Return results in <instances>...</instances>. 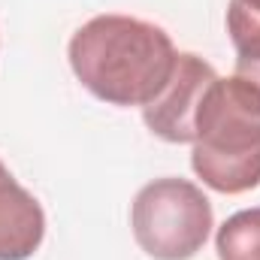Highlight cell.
<instances>
[{
  "label": "cell",
  "instance_id": "1",
  "mask_svg": "<svg viewBox=\"0 0 260 260\" xmlns=\"http://www.w3.org/2000/svg\"><path fill=\"white\" fill-rule=\"evenodd\" d=\"M70 70L97 100L109 106H148L170 82L176 46L160 24L133 15H94L67 49Z\"/></svg>",
  "mask_w": 260,
  "mask_h": 260
},
{
  "label": "cell",
  "instance_id": "2",
  "mask_svg": "<svg viewBox=\"0 0 260 260\" xmlns=\"http://www.w3.org/2000/svg\"><path fill=\"white\" fill-rule=\"evenodd\" d=\"M191 167L206 188L245 194L260 185V91L239 76L215 79L197 109Z\"/></svg>",
  "mask_w": 260,
  "mask_h": 260
},
{
  "label": "cell",
  "instance_id": "3",
  "mask_svg": "<svg viewBox=\"0 0 260 260\" xmlns=\"http://www.w3.org/2000/svg\"><path fill=\"white\" fill-rule=\"evenodd\" d=\"M130 227L136 245L154 260H191L203 251L215 215L209 197L194 182L167 176L154 179L130 206Z\"/></svg>",
  "mask_w": 260,
  "mask_h": 260
},
{
  "label": "cell",
  "instance_id": "4",
  "mask_svg": "<svg viewBox=\"0 0 260 260\" xmlns=\"http://www.w3.org/2000/svg\"><path fill=\"white\" fill-rule=\"evenodd\" d=\"M215 79H218V73L209 61H203L194 52H179L170 82L160 88V94L148 106H142L145 127L154 136H160L164 142L191 145L197 109Z\"/></svg>",
  "mask_w": 260,
  "mask_h": 260
},
{
  "label": "cell",
  "instance_id": "5",
  "mask_svg": "<svg viewBox=\"0 0 260 260\" xmlns=\"http://www.w3.org/2000/svg\"><path fill=\"white\" fill-rule=\"evenodd\" d=\"M46 236L40 200L21 188L9 170L0 173V260H27Z\"/></svg>",
  "mask_w": 260,
  "mask_h": 260
},
{
  "label": "cell",
  "instance_id": "6",
  "mask_svg": "<svg viewBox=\"0 0 260 260\" xmlns=\"http://www.w3.org/2000/svg\"><path fill=\"white\" fill-rule=\"evenodd\" d=\"M218 260H260V206L230 215L215 236Z\"/></svg>",
  "mask_w": 260,
  "mask_h": 260
},
{
  "label": "cell",
  "instance_id": "7",
  "mask_svg": "<svg viewBox=\"0 0 260 260\" xmlns=\"http://www.w3.org/2000/svg\"><path fill=\"white\" fill-rule=\"evenodd\" d=\"M230 43L236 49V73L248 85L260 91V27H242V30H227Z\"/></svg>",
  "mask_w": 260,
  "mask_h": 260
},
{
  "label": "cell",
  "instance_id": "8",
  "mask_svg": "<svg viewBox=\"0 0 260 260\" xmlns=\"http://www.w3.org/2000/svg\"><path fill=\"white\" fill-rule=\"evenodd\" d=\"M260 27V0H230L227 3V30Z\"/></svg>",
  "mask_w": 260,
  "mask_h": 260
},
{
  "label": "cell",
  "instance_id": "9",
  "mask_svg": "<svg viewBox=\"0 0 260 260\" xmlns=\"http://www.w3.org/2000/svg\"><path fill=\"white\" fill-rule=\"evenodd\" d=\"M3 170H6V167H3V160H0V173H3Z\"/></svg>",
  "mask_w": 260,
  "mask_h": 260
}]
</instances>
